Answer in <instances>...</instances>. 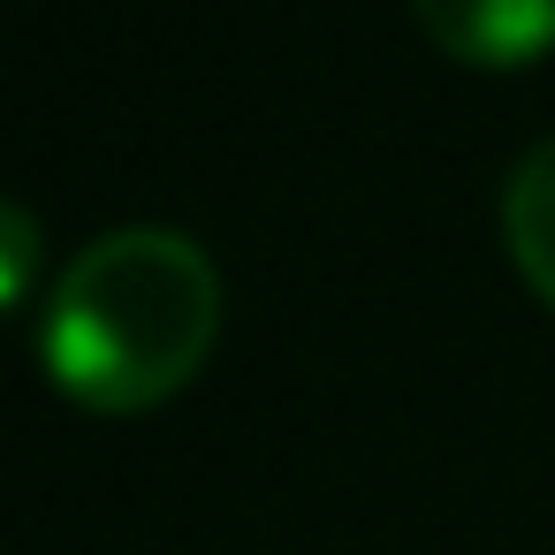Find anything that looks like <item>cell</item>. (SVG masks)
I'll return each instance as SVG.
<instances>
[{
	"instance_id": "cell-1",
	"label": "cell",
	"mask_w": 555,
	"mask_h": 555,
	"mask_svg": "<svg viewBox=\"0 0 555 555\" xmlns=\"http://www.w3.org/2000/svg\"><path fill=\"white\" fill-rule=\"evenodd\" d=\"M221 335V267L176 221H115L85 236L39 297V358L92 411L176 396Z\"/></svg>"
},
{
	"instance_id": "cell-2",
	"label": "cell",
	"mask_w": 555,
	"mask_h": 555,
	"mask_svg": "<svg viewBox=\"0 0 555 555\" xmlns=\"http://www.w3.org/2000/svg\"><path fill=\"white\" fill-rule=\"evenodd\" d=\"M418 31L456 62H532L555 47V0H411Z\"/></svg>"
},
{
	"instance_id": "cell-3",
	"label": "cell",
	"mask_w": 555,
	"mask_h": 555,
	"mask_svg": "<svg viewBox=\"0 0 555 555\" xmlns=\"http://www.w3.org/2000/svg\"><path fill=\"white\" fill-rule=\"evenodd\" d=\"M502 236L525 267V282L555 305V130L532 138L502 176Z\"/></svg>"
},
{
	"instance_id": "cell-4",
	"label": "cell",
	"mask_w": 555,
	"mask_h": 555,
	"mask_svg": "<svg viewBox=\"0 0 555 555\" xmlns=\"http://www.w3.org/2000/svg\"><path fill=\"white\" fill-rule=\"evenodd\" d=\"M39 282H47V221L0 191V312L24 305Z\"/></svg>"
}]
</instances>
